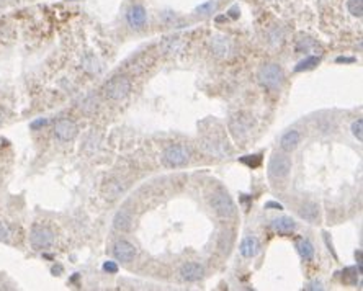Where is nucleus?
Listing matches in <instances>:
<instances>
[{
    "instance_id": "1",
    "label": "nucleus",
    "mask_w": 363,
    "mask_h": 291,
    "mask_svg": "<svg viewBox=\"0 0 363 291\" xmlns=\"http://www.w3.org/2000/svg\"><path fill=\"white\" fill-rule=\"evenodd\" d=\"M283 70L278 64H265L259 70V81L263 87L270 88V90H280L283 83Z\"/></svg>"
},
{
    "instance_id": "2",
    "label": "nucleus",
    "mask_w": 363,
    "mask_h": 291,
    "mask_svg": "<svg viewBox=\"0 0 363 291\" xmlns=\"http://www.w3.org/2000/svg\"><path fill=\"white\" fill-rule=\"evenodd\" d=\"M103 92L110 100H123L131 92V82L123 76H116L105 83Z\"/></svg>"
},
{
    "instance_id": "3",
    "label": "nucleus",
    "mask_w": 363,
    "mask_h": 291,
    "mask_svg": "<svg viewBox=\"0 0 363 291\" xmlns=\"http://www.w3.org/2000/svg\"><path fill=\"white\" fill-rule=\"evenodd\" d=\"M209 203H211V208L215 209V213L224 219L232 218L236 213L234 201H232V198L226 191H218V193H215L211 196V201H209Z\"/></svg>"
},
{
    "instance_id": "4",
    "label": "nucleus",
    "mask_w": 363,
    "mask_h": 291,
    "mask_svg": "<svg viewBox=\"0 0 363 291\" xmlns=\"http://www.w3.org/2000/svg\"><path fill=\"white\" fill-rule=\"evenodd\" d=\"M190 159V152L187 149L183 147V146H169V147L165 149L164 154H162V161H164L165 166L169 167H179V166H183V164H187Z\"/></svg>"
},
{
    "instance_id": "5",
    "label": "nucleus",
    "mask_w": 363,
    "mask_h": 291,
    "mask_svg": "<svg viewBox=\"0 0 363 291\" xmlns=\"http://www.w3.org/2000/svg\"><path fill=\"white\" fill-rule=\"evenodd\" d=\"M30 242L31 247L36 249V250H44V249H49L54 244V234L48 228L36 226L30 234Z\"/></svg>"
},
{
    "instance_id": "6",
    "label": "nucleus",
    "mask_w": 363,
    "mask_h": 291,
    "mask_svg": "<svg viewBox=\"0 0 363 291\" xmlns=\"http://www.w3.org/2000/svg\"><path fill=\"white\" fill-rule=\"evenodd\" d=\"M290 170H291V161L286 154L278 152L270 159L268 172L273 178H285V177H288Z\"/></svg>"
},
{
    "instance_id": "7",
    "label": "nucleus",
    "mask_w": 363,
    "mask_h": 291,
    "mask_svg": "<svg viewBox=\"0 0 363 291\" xmlns=\"http://www.w3.org/2000/svg\"><path fill=\"white\" fill-rule=\"evenodd\" d=\"M77 134V126L71 120H59L54 126V136L59 141H72Z\"/></svg>"
},
{
    "instance_id": "8",
    "label": "nucleus",
    "mask_w": 363,
    "mask_h": 291,
    "mask_svg": "<svg viewBox=\"0 0 363 291\" xmlns=\"http://www.w3.org/2000/svg\"><path fill=\"white\" fill-rule=\"evenodd\" d=\"M113 255L116 260L121 262H131L136 255V249H134L133 244H129L128 241H120L115 244L113 247Z\"/></svg>"
},
{
    "instance_id": "9",
    "label": "nucleus",
    "mask_w": 363,
    "mask_h": 291,
    "mask_svg": "<svg viewBox=\"0 0 363 291\" xmlns=\"http://www.w3.org/2000/svg\"><path fill=\"white\" fill-rule=\"evenodd\" d=\"M229 128L232 131V134L236 136V139H244L250 129V121H244V116L236 115L231 118Z\"/></svg>"
},
{
    "instance_id": "10",
    "label": "nucleus",
    "mask_w": 363,
    "mask_h": 291,
    "mask_svg": "<svg viewBox=\"0 0 363 291\" xmlns=\"http://www.w3.org/2000/svg\"><path fill=\"white\" fill-rule=\"evenodd\" d=\"M126 20L129 23V26L133 28H142V25L146 23V10H144L142 5H134L128 10L126 13Z\"/></svg>"
},
{
    "instance_id": "11",
    "label": "nucleus",
    "mask_w": 363,
    "mask_h": 291,
    "mask_svg": "<svg viewBox=\"0 0 363 291\" xmlns=\"http://www.w3.org/2000/svg\"><path fill=\"white\" fill-rule=\"evenodd\" d=\"M180 275H182V278L187 281H198L203 276V267L195 264V262H188V264H185L182 267Z\"/></svg>"
},
{
    "instance_id": "12",
    "label": "nucleus",
    "mask_w": 363,
    "mask_h": 291,
    "mask_svg": "<svg viewBox=\"0 0 363 291\" xmlns=\"http://www.w3.org/2000/svg\"><path fill=\"white\" fill-rule=\"evenodd\" d=\"M300 141H301L300 133H298L296 129H291V131H288V133H285L282 136L280 146H282V149L285 152H291V151H295V149L298 147Z\"/></svg>"
},
{
    "instance_id": "13",
    "label": "nucleus",
    "mask_w": 363,
    "mask_h": 291,
    "mask_svg": "<svg viewBox=\"0 0 363 291\" xmlns=\"http://www.w3.org/2000/svg\"><path fill=\"white\" fill-rule=\"evenodd\" d=\"M259 241L255 237H252V236H249V237H245L244 241L241 242V247H239V250H241V253L244 257H247V259H252V257H255L257 255V252H259Z\"/></svg>"
},
{
    "instance_id": "14",
    "label": "nucleus",
    "mask_w": 363,
    "mask_h": 291,
    "mask_svg": "<svg viewBox=\"0 0 363 291\" xmlns=\"http://www.w3.org/2000/svg\"><path fill=\"white\" fill-rule=\"evenodd\" d=\"M272 229L280 234H290L296 229V224L291 218H277L272 221Z\"/></svg>"
},
{
    "instance_id": "15",
    "label": "nucleus",
    "mask_w": 363,
    "mask_h": 291,
    "mask_svg": "<svg viewBox=\"0 0 363 291\" xmlns=\"http://www.w3.org/2000/svg\"><path fill=\"white\" fill-rule=\"evenodd\" d=\"M113 226L118 231H128L131 228V218H129L128 211H118L113 218Z\"/></svg>"
},
{
    "instance_id": "16",
    "label": "nucleus",
    "mask_w": 363,
    "mask_h": 291,
    "mask_svg": "<svg viewBox=\"0 0 363 291\" xmlns=\"http://www.w3.org/2000/svg\"><path fill=\"white\" fill-rule=\"evenodd\" d=\"M300 216L302 219H306L308 223H314L316 219L319 218L318 206H316L314 203H304L300 208Z\"/></svg>"
},
{
    "instance_id": "17",
    "label": "nucleus",
    "mask_w": 363,
    "mask_h": 291,
    "mask_svg": "<svg viewBox=\"0 0 363 291\" xmlns=\"http://www.w3.org/2000/svg\"><path fill=\"white\" fill-rule=\"evenodd\" d=\"M296 249H298L300 255L304 260H313L314 259V247H313V244H311L309 241H306V239H301V241H298Z\"/></svg>"
},
{
    "instance_id": "18",
    "label": "nucleus",
    "mask_w": 363,
    "mask_h": 291,
    "mask_svg": "<svg viewBox=\"0 0 363 291\" xmlns=\"http://www.w3.org/2000/svg\"><path fill=\"white\" fill-rule=\"evenodd\" d=\"M211 48L216 56H226L227 51H229V43L224 38H221V36H216L211 41Z\"/></svg>"
},
{
    "instance_id": "19",
    "label": "nucleus",
    "mask_w": 363,
    "mask_h": 291,
    "mask_svg": "<svg viewBox=\"0 0 363 291\" xmlns=\"http://www.w3.org/2000/svg\"><path fill=\"white\" fill-rule=\"evenodd\" d=\"M347 10L350 12V15L362 18L363 15V0H348L347 2Z\"/></svg>"
},
{
    "instance_id": "20",
    "label": "nucleus",
    "mask_w": 363,
    "mask_h": 291,
    "mask_svg": "<svg viewBox=\"0 0 363 291\" xmlns=\"http://www.w3.org/2000/svg\"><path fill=\"white\" fill-rule=\"evenodd\" d=\"M318 62H319V58H316V56L306 58V59H302L301 62L296 65V67H295V72H302V70H309V69H313Z\"/></svg>"
},
{
    "instance_id": "21",
    "label": "nucleus",
    "mask_w": 363,
    "mask_h": 291,
    "mask_svg": "<svg viewBox=\"0 0 363 291\" xmlns=\"http://www.w3.org/2000/svg\"><path fill=\"white\" fill-rule=\"evenodd\" d=\"M216 5L218 3L215 2V0H209V2L206 3H202L200 7H197V12L202 13V15H206V13H211L216 10Z\"/></svg>"
},
{
    "instance_id": "22",
    "label": "nucleus",
    "mask_w": 363,
    "mask_h": 291,
    "mask_svg": "<svg viewBox=\"0 0 363 291\" xmlns=\"http://www.w3.org/2000/svg\"><path fill=\"white\" fill-rule=\"evenodd\" d=\"M241 162L242 164H247V166L250 167V168H255V167H259L260 166V162H262V157L259 156H249V157H242L241 159Z\"/></svg>"
},
{
    "instance_id": "23",
    "label": "nucleus",
    "mask_w": 363,
    "mask_h": 291,
    "mask_svg": "<svg viewBox=\"0 0 363 291\" xmlns=\"http://www.w3.org/2000/svg\"><path fill=\"white\" fill-rule=\"evenodd\" d=\"M362 129H363V120H357L355 123L352 125V133H353V136H355V138H357L358 141H362V139H363Z\"/></svg>"
},
{
    "instance_id": "24",
    "label": "nucleus",
    "mask_w": 363,
    "mask_h": 291,
    "mask_svg": "<svg viewBox=\"0 0 363 291\" xmlns=\"http://www.w3.org/2000/svg\"><path fill=\"white\" fill-rule=\"evenodd\" d=\"M103 270L105 271H108V273H116V271H118V265H116L115 264V262H105V264H103Z\"/></svg>"
},
{
    "instance_id": "25",
    "label": "nucleus",
    "mask_w": 363,
    "mask_h": 291,
    "mask_svg": "<svg viewBox=\"0 0 363 291\" xmlns=\"http://www.w3.org/2000/svg\"><path fill=\"white\" fill-rule=\"evenodd\" d=\"M8 236H10V231L3 223H0V241H7Z\"/></svg>"
},
{
    "instance_id": "26",
    "label": "nucleus",
    "mask_w": 363,
    "mask_h": 291,
    "mask_svg": "<svg viewBox=\"0 0 363 291\" xmlns=\"http://www.w3.org/2000/svg\"><path fill=\"white\" fill-rule=\"evenodd\" d=\"M46 125H48V120L40 118V120H36V121L31 123V129H40V128H43V126H46Z\"/></svg>"
},
{
    "instance_id": "27",
    "label": "nucleus",
    "mask_w": 363,
    "mask_h": 291,
    "mask_svg": "<svg viewBox=\"0 0 363 291\" xmlns=\"http://www.w3.org/2000/svg\"><path fill=\"white\" fill-rule=\"evenodd\" d=\"M265 206H267V208H270V209H282L283 208L280 203H275V201H268V203L265 205Z\"/></svg>"
},
{
    "instance_id": "28",
    "label": "nucleus",
    "mask_w": 363,
    "mask_h": 291,
    "mask_svg": "<svg viewBox=\"0 0 363 291\" xmlns=\"http://www.w3.org/2000/svg\"><path fill=\"white\" fill-rule=\"evenodd\" d=\"M336 62H355V58H337Z\"/></svg>"
},
{
    "instance_id": "29",
    "label": "nucleus",
    "mask_w": 363,
    "mask_h": 291,
    "mask_svg": "<svg viewBox=\"0 0 363 291\" xmlns=\"http://www.w3.org/2000/svg\"><path fill=\"white\" fill-rule=\"evenodd\" d=\"M306 290H323V285H321V283H311L309 286H306Z\"/></svg>"
},
{
    "instance_id": "30",
    "label": "nucleus",
    "mask_w": 363,
    "mask_h": 291,
    "mask_svg": "<svg viewBox=\"0 0 363 291\" xmlns=\"http://www.w3.org/2000/svg\"><path fill=\"white\" fill-rule=\"evenodd\" d=\"M59 271H62V267H60V265L53 267V273H54V275H59Z\"/></svg>"
},
{
    "instance_id": "31",
    "label": "nucleus",
    "mask_w": 363,
    "mask_h": 291,
    "mask_svg": "<svg viewBox=\"0 0 363 291\" xmlns=\"http://www.w3.org/2000/svg\"><path fill=\"white\" fill-rule=\"evenodd\" d=\"M231 17H234V18L237 17V8H236V7H232V8H231Z\"/></svg>"
},
{
    "instance_id": "32",
    "label": "nucleus",
    "mask_w": 363,
    "mask_h": 291,
    "mask_svg": "<svg viewBox=\"0 0 363 291\" xmlns=\"http://www.w3.org/2000/svg\"><path fill=\"white\" fill-rule=\"evenodd\" d=\"M2 120H3V113L0 111V123H2Z\"/></svg>"
}]
</instances>
